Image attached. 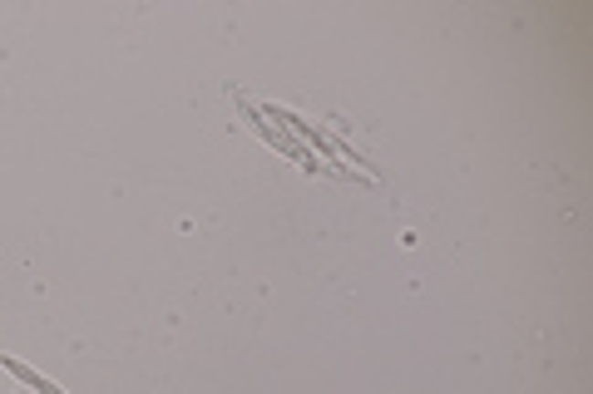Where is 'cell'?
Returning <instances> with one entry per match:
<instances>
[{
  "instance_id": "6da1fadb",
  "label": "cell",
  "mask_w": 593,
  "mask_h": 394,
  "mask_svg": "<svg viewBox=\"0 0 593 394\" xmlns=\"http://www.w3.org/2000/svg\"><path fill=\"white\" fill-rule=\"evenodd\" d=\"M0 365H5V369H10V375H16V379H20V385H26V389H35V394H65V389H59V385H55V379H45V375H40V369H30V365H20V360H16V355H0Z\"/></svg>"
}]
</instances>
